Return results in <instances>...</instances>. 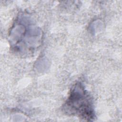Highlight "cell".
Wrapping results in <instances>:
<instances>
[{
    "instance_id": "1",
    "label": "cell",
    "mask_w": 122,
    "mask_h": 122,
    "mask_svg": "<svg viewBox=\"0 0 122 122\" xmlns=\"http://www.w3.org/2000/svg\"><path fill=\"white\" fill-rule=\"evenodd\" d=\"M65 111L87 121L92 120L94 114L91 98L80 83L72 89L65 104Z\"/></svg>"
}]
</instances>
